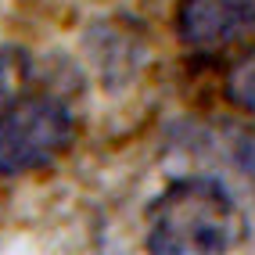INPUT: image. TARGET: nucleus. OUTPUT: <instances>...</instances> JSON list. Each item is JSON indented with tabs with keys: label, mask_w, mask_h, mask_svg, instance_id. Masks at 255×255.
<instances>
[{
	"label": "nucleus",
	"mask_w": 255,
	"mask_h": 255,
	"mask_svg": "<svg viewBox=\"0 0 255 255\" xmlns=\"http://www.w3.org/2000/svg\"><path fill=\"white\" fill-rule=\"evenodd\" d=\"M76 140V108L25 50H0V180L36 173Z\"/></svg>",
	"instance_id": "1"
},
{
	"label": "nucleus",
	"mask_w": 255,
	"mask_h": 255,
	"mask_svg": "<svg viewBox=\"0 0 255 255\" xmlns=\"http://www.w3.org/2000/svg\"><path fill=\"white\" fill-rule=\"evenodd\" d=\"M227 97L241 112L255 115V47L248 50L245 58H237L234 69L227 72Z\"/></svg>",
	"instance_id": "5"
},
{
	"label": "nucleus",
	"mask_w": 255,
	"mask_h": 255,
	"mask_svg": "<svg viewBox=\"0 0 255 255\" xmlns=\"http://www.w3.org/2000/svg\"><path fill=\"white\" fill-rule=\"evenodd\" d=\"M248 219L237 198L212 176L173 180L147 209V252L219 255L248 241Z\"/></svg>",
	"instance_id": "2"
},
{
	"label": "nucleus",
	"mask_w": 255,
	"mask_h": 255,
	"mask_svg": "<svg viewBox=\"0 0 255 255\" xmlns=\"http://www.w3.org/2000/svg\"><path fill=\"white\" fill-rule=\"evenodd\" d=\"M219 151H223V158L237 165V173L255 180V129L248 126H230L223 129V137H219Z\"/></svg>",
	"instance_id": "4"
},
{
	"label": "nucleus",
	"mask_w": 255,
	"mask_h": 255,
	"mask_svg": "<svg viewBox=\"0 0 255 255\" xmlns=\"http://www.w3.org/2000/svg\"><path fill=\"white\" fill-rule=\"evenodd\" d=\"M176 36L198 54H216L255 36V0H180Z\"/></svg>",
	"instance_id": "3"
}]
</instances>
